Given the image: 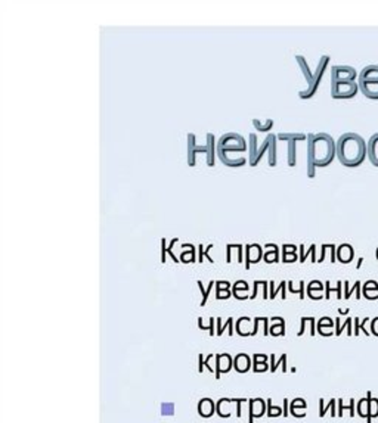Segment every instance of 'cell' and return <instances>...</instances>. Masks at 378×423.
I'll use <instances>...</instances> for the list:
<instances>
[{
  "label": "cell",
  "instance_id": "cell-43",
  "mask_svg": "<svg viewBox=\"0 0 378 423\" xmlns=\"http://www.w3.org/2000/svg\"><path fill=\"white\" fill-rule=\"evenodd\" d=\"M328 248H330V245H325V243H323V245H322V252H320V258H319V262H322V261H323V257H325V251H327Z\"/></svg>",
  "mask_w": 378,
  "mask_h": 423
},
{
  "label": "cell",
  "instance_id": "cell-36",
  "mask_svg": "<svg viewBox=\"0 0 378 423\" xmlns=\"http://www.w3.org/2000/svg\"><path fill=\"white\" fill-rule=\"evenodd\" d=\"M288 252L296 254V246H294V245H284V248H282V254H288Z\"/></svg>",
  "mask_w": 378,
  "mask_h": 423
},
{
  "label": "cell",
  "instance_id": "cell-22",
  "mask_svg": "<svg viewBox=\"0 0 378 423\" xmlns=\"http://www.w3.org/2000/svg\"><path fill=\"white\" fill-rule=\"evenodd\" d=\"M253 126L259 130V131H269L274 127V120H266V123H261L260 120L254 118L253 120Z\"/></svg>",
  "mask_w": 378,
  "mask_h": 423
},
{
  "label": "cell",
  "instance_id": "cell-6",
  "mask_svg": "<svg viewBox=\"0 0 378 423\" xmlns=\"http://www.w3.org/2000/svg\"><path fill=\"white\" fill-rule=\"evenodd\" d=\"M359 73L350 65H334L331 67V83H349L358 81Z\"/></svg>",
  "mask_w": 378,
  "mask_h": 423
},
{
  "label": "cell",
  "instance_id": "cell-31",
  "mask_svg": "<svg viewBox=\"0 0 378 423\" xmlns=\"http://www.w3.org/2000/svg\"><path fill=\"white\" fill-rule=\"evenodd\" d=\"M229 286H231V283L229 282H226V280H218L216 282V292H220V291H226V289H229Z\"/></svg>",
  "mask_w": 378,
  "mask_h": 423
},
{
  "label": "cell",
  "instance_id": "cell-25",
  "mask_svg": "<svg viewBox=\"0 0 378 423\" xmlns=\"http://www.w3.org/2000/svg\"><path fill=\"white\" fill-rule=\"evenodd\" d=\"M285 286H287V282H281L279 286H275V282H269V288H271V294H269V298L274 299L279 291H284L285 289Z\"/></svg>",
  "mask_w": 378,
  "mask_h": 423
},
{
  "label": "cell",
  "instance_id": "cell-8",
  "mask_svg": "<svg viewBox=\"0 0 378 423\" xmlns=\"http://www.w3.org/2000/svg\"><path fill=\"white\" fill-rule=\"evenodd\" d=\"M210 152V146L208 143L205 146H198L195 142V134L194 133H188V166L194 167L195 166V156L197 153H205L208 155Z\"/></svg>",
  "mask_w": 378,
  "mask_h": 423
},
{
  "label": "cell",
  "instance_id": "cell-47",
  "mask_svg": "<svg viewBox=\"0 0 378 423\" xmlns=\"http://www.w3.org/2000/svg\"><path fill=\"white\" fill-rule=\"evenodd\" d=\"M264 248H269V249H278V246L275 243H266Z\"/></svg>",
  "mask_w": 378,
  "mask_h": 423
},
{
  "label": "cell",
  "instance_id": "cell-12",
  "mask_svg": "<svg viewBox=\"0 0 378 423\" xmlns=\"http://www.w3.org/2000/svg\"><path fill=\"white\" fill-rule=\"evenodd\" d=\"M278 136H275L274 133H269L267 136H266V139H264V142H263V145L259 147V150H257V155H256V160H254V163L251 164V167H256L257 164H259V161L261 160V156L264 155V152L267 150V153H269V149H271V145H272V142L277 139Z\"/></svg>",
  "mask_w": 378,
  "mask_h": 423
},
{
  "label": "cell",
  "instance_id": "cell-40",
  "mask_svg": "<svg viewBox=\"0 0 378 423\" xmlns=\"http://www.w3.org/2000/svg\"><path fill=\"white\" fill-rule=\"evenodd\" d=\"M244 401H247V400L239 398V400L237 401V416H238V417H241V404H242Z\"/></svg>",
  "mask_w": 378,
  "mask_h": 423
},
{
  "label": "cell",
  "instance_id": "cell-38",
  "mask_svg": "<svg viewBox=\"0 0 378 423\" xmlns=\"http://www.w3.org/2000/svg\"><path fill=\"white\" fill-rule=\"evenodd\" d=\"M232 248H235L234 243L226 245V262H231V251H232Z\"/></svg>",
  "mask_w": 378,
  "mask_h": 423
},
{
  "label": "cell",
  "instance_id": "cell-3",
  "mask_svg": "<svg viewBox=\"0 0 378 423\" xmlns=\"http://www.w3.org/2000/svg\"><path fill=\"white\" fill-rule=\"evenodd\" d=\"M296 61H297V64H298V67H300V70H301V73H303V75H304V80H306V83H307V89L298 92V96H300L301 99H310V97H313L315 93L318 92L319 84H320V81H322V78H323V74H325V70H327L328 65H330L331 58H330L328 55H322L320 59H319V62H318V67H316L315 71L310 70V67H309V64H307V61H306L304 56H301V55H296Z\"/></svg>",
  "mask_w": 378,
  "mask_h": 423
},
{
  "label": "cell",
  "instance_id": "cell-5",
  "mask_svg": "<svg viewBox=\"0 0 378 423\" xmlns=\"http://www.w3.org/2000/svg\"><path fill=\"white\" fill-rule=\"evenodd\" d=\"M360 93L372 100H378V65H366L360 70L358 78Z\"/></svg>",
  "mask_w": 378,
  "mask_h": 423
},
{
  "label": "cell",
  "instance_id": "cell-41",
  "mask_svg": "<svg viewBox=\"0 0 378 423\" xmlns=\"http://www.w3.org/2000/svg\"><path fill=\"white\" fill-rule=\"evenodd\" d=\"M205 329H208V331H210V336H213V335H214V320H213V317H210V325H208Z\"/></svg>",
  "mask_w": 378,
  "mask_h": 423
},
{
  "label": "cell",
  "instance_id": "cell-28",
  "mask_svg": "<svg viewBox=\"0 0 378 423\" xmlns=\"http://www.w3.org/2000/svg\"><path fill=\"white\" fill-rule=\"evenodd\" d=\"M264 261L266 262H278V249H272V252H267L264 254Z\"/></svg>",
  "mask_w": 378,
  "mask_h": 423
},
{
  "label": "cell",
  "instance_id": "cell-46",
  "mask_svg": "<svg viewBox=\"0 0 378 423\" xmlns=\"http://www.w3.org/2000/svg\"><path fill=\"white\" fill-rule=\"evenodd\" d=\"M284 416H288V400H284Z\"/></svg>",
  "mask_w": 378,
  "mask_h": 423
},
{
  "label": "cell",
  "instance_id": "cell-11",
  "mask_svg": "<svg viewBox=\"0 0 378 423\" xmlns=\"http://www.w3.org/2000/svg\"><path fill=\"white\" fill-rule=\"evenodd\" d=\"M353 257H355V251L350 243H343L337 248V259L340 262L347 264L353 259Z\"/></svg>",
  "mask_w": 378,
  "mask_h": 423
},
{
  "label": "cell",
  "instance_id": "cell-19",
  "mask_svg": "<svg viewBox=\"0 0 378 423\" xmlns=\"http://www.w3.org/2000/svg\"><path fill=\"white\" fill-rule=\"evenodd\" d=\"M278 139L282 142H290V140H307V134L304 133H279Z\"/></svg>",
  "mask_w": 378,
  "mask_h": 423
},
{
  "label": "cell",
  "instance_id": "cell-7",
  "mask_svg": "<svg viewBox=\"0 0 378 423\" xmlns=\"http://www.w3.org/2000/svg\"><path fill=\"white\" fill-rule=\"evenodd\" d=\"M359 84L358 81L349 83H331V96L333 99H352L358 94Z\"/></svg>",
  "mask_w": 378,
  "mask_h": 423
},
{
  "label": "cell",
  "instance_id": "cell-15",
  "mask_svg": "<svg viewBox=\"0 0 378 423\" xmlns=\"http://www.w3.org/2000/svg\"><path fill=\"white\" fill-rule=\"evenodd\" d=\"M297 142L298 140H290L288 142V156H287V161H288V167H296L297 164Z\"/></svg>",
  "mask_w": 378,
  "mask_h": 423
},
{
  "label": "cell",
  "instance_id": "cell-21",
  "mask_svg": "<svg viewBox=\"0 0 378 423\" xmlns=\"http://www.w3.org/2000/svg\"><path fill=\"white\" fill-rule=\"evenodd\" d=\"M315 251H316V245H310L307 252H304V245H300V258H298L300 262H304L307 255H312V262H316L318 259L315 258Z\"/></svg>",
  "mask_w": 378,
  "mask_h": 423
},
{
  "label": "cell",
  "instance_id": "cell-24",
  "mask_svg": "<svg viewBox=\"0 0 378 423\" xmlns=\"http://www.w3.org/2000/svg\"><path fill=\"white\" fill-rule=\"evenodd\" d=\"M213 246H214V245H213V243H210V245H207V248L204 249V246H202V245H198V259H197V261H198V262H202V259H204V257H205V258H207L210 262H214V261H213V258L208 255V251H210Z\"/></svg>",
  "mask_w": 378,
  "mask_h": 423
},
{
  "label": "cell",
  "instance_id": "cell-23",
  "mask_svg": "<svg viewBox=\"0 0 378 423\" xmlns=\"http://www.w3.org/2000/svg\"><path fill=\"white\" fill-rule=\"evenodd\" d=\"M216 282H210L208 283V286L207 288H204L202 286V282L201 280H197V285L199 286V289H201V294H202V299H201V307H204L205 305V302H207V298H208V294L211 292V289H213V285H214Z\"/></svg>",
  "mask_w": 378,
  "mask_h": 423
},
{
  "label": "cell",
  "instance_id": "cell-39",
  "mask_svg": "<svg viewBox=\"0 0 378 423\" xmlns=\"http://www.w3.org/2000/svg\"><path fill=\"white\" fill-rule=\"evenodd\" d=\"M198 363H199V366H198V372L202 373V368H204V357H202V354L198 355Z\"/></svg>",
  "mask_w": 378,
  "mask_h": 423
},
{
  "label": "cell",
  "instance_id": "cell-9",
  "mask_svg": "<svg viewBox=\"0 0 378 423\" xmlns=\"http://www.w3.org/2000/svg\"><path fill=\"white\" fill-rule=\"evenodd\" d=\"M216 360H218V366H216V379L220 378V373H226L231 370V364H232V358L229 354H219L216 355Z\"/></svg>",
  "mask_w": 378,
  "mask_h": 423
},
{
  "label": "cell",
  "instance_id": "cell-1",
  "mask_svg": "<svg viewBox=\"0 0 378 423\" xmlns=\"http://www.w3.org/2000/svg\"><path fill=\"white\" fill-rule=\"evenodd\" d=\"M337 156V142L328 133L307 134V177L316 176L318 167H328Z\"/></svg>",
  "mask_w": 378,
  "mask_h": 423
},
{
  "label": "cell",
  "instance_id": "cell-2",
  "mask_svg": "<svg viewBox=\"0 0 378 423\" xmlns=\"http://www.w3.org/2000/svg\"><path fill=\"white\" fill-rule=\"evenodd\" d=\"M368 156V142L358 133H344L337 140V158L341 166L359 167Z\"/></svg>",
  "mask_w": 378,
  "mask_h": 423
},
{
  "label": "cell",
  "instance_id": "cell-20",
  "mask_svg": "<svg viewBox=\"0 0 378 423\" xmlns=\"http://www.w3.org/2000/svg\"><path fill=\"white\" fill-rule=\"evenodd\" d=\"M257 150H259V147H257V136H256L254 133H251V134H250V153H248L250 166H251V164L254 163V160H256Z\"/></svg>",
  "mask_w": 378,
  "mask_h": 423
},
{
  "label": "cell",
  "instance_id": "cell-29",
  "mask_svg": "<svg viewBox=\"0 0 378 423\" xmlns=\"http://www.w3.org/2000/svg\"><path fill=\"white\" fill-rule=\"evenodd\" d=\"M175 413V405L167 403V404H163L161 405V414L163 416H172Z\"/></svg>",
  "mask_w": 378,
  "mask_h": 423
},
{
  "label": "cell",
  "instance_id": "cell-30",
  "mask_svg": "<svg viewBox=\"0 0 378 423\" xmlns=\"http://www.w3.org/2000/svg\"><path fill=\"white\" fill-rule=\"evenodd\" d=\"M176 243H178V238H175V239H172V242H170V245H169V246H167V248H166V254H169V255H170V257H172V259H173V261H175V262H179V261H180V259H179V258H178V257H176V255H175V254H173V252H172V249H173V246H175V245H176Z\"/></svg>",
  "mask_w": 378,
  "mask_h": 423
},
{
  "label": "cell",
  "instance_id": "cell-37",
  "mask_svg": "<svg viewBox=\"0 0 378 423\" xmlns=\"http://www.w3.org/2000/svg\"><path fill=\"white\" fill-rule=\"evenodd\" d=\"M371 329H372V333L378 336V317H377V319L372 320V323H371Z\"/></svg>",
  "mask_w": 378,
  "mask_h": 423
},
{
  "label": "cell",
  "instance_id": "cell-49",
  "mask_svg": "<svg viewBox=\"0 0 378 423\" xmlns=\"http://www.w3.org/2000/svg\"><path fill=\"white\" fill-rule=\"evenodd\" d=\"M375 255H377V259H378V248H377V252H375Z\"/></svg>",
  "mask_w": 378,
  "mask_h": 423
},
{
  "label": "cell",
  "instance_id": "cell-42",
  "mask_svg": "<svg viewBox=\"0 0 378 423\" xmlns=\"http://www.w3.org/2000/svg\"><path fill=\"white\" fill-rule=\"evenodd\" d=\"M285 360H287V355L284 354V355L281 357V360H279L278 363H275L274 366H271V370H272V372H275V370H277V367H278V364H282V363H284Z\"/></svg>",
  "mask_w": 378,
  "mask_h": 423
},
{
  "label": "cell",
  "instance_id": "cell-33",
  "mask_svg": "<svg viewBox=\"0 0 378 423\" xmlns=\"http://www.w3.org/2000/svg\"><path fill=\"white\" fill-rule=\"evenodd\" d=\"M229 296H231L229 289H226V291H220V292H216V298H218V299H228Z\"/></svg>",
  "mask_w": 378,
  "mask_h": 423
},
{
  "label": "cell",
  "instance_id": "cell-48",
  "mask_svg": "<svg viewBox=\"0 0 378 423\" xmlns=\"http://www.w3.org/2000/svg\"><path fill=\"white\" fill-rule=\"evenodd\" d=\"M330 292H331V288H330V282H327V294H325V298H330Z\"/></svg>",
  "mask_w": 378,
  "mask_h": 423
},
{
  "label": "cell",
  "instance_id": "cell-44",
  "mask_svg": "<svg viewBox=\"0 0 378 423\" xmlns=\"http://www.w3.org/2000/svg\"><path fill=\"white\" fill-rule=\"evenodd\" d=\"M259 285H260V280H256V282H254V291H253V294L250 295V298H251V299H254V298H256V295H257V288H259Z\"/></svg>",
  "mask_w": 378,
  "mask_h": 423
},
{
  "label": "cell",
  "instance_id": "cell-27",
  "mask_svg": "<svg viewBox=\"0 0 378 423\" xmlns=\"http://www.w3.org/2000/svg\"><path fill=\"white\" fill-rule=\"evenodd\" d=\"M288 288H290V292L291 294H298L301 299L304 298V282H300L298 283V288H294L293 286V282H288Z\"/></svg>",
  "mask_w": 378,
  "mask_h": 423
},
{
  "label": "cell",
  "instance_id": "cell-14",
  "mask_svg": "<svg viewBox=\"0 0 378 423\" xmlns=\"http://www.w3.org/2000/svg\"><path fill=\"white\" fill-rule=\"evenodd\" d=\"M198 413L202 417H210L214 413V403L210 398H204L198 404Z\"/></svg>",
  "mask_w": 378,
  "mask_h": 423
},
{
  "label": "cell",
  "instance_id": "cell-16",
  "mask_svg": "<svg viewBox=\"0 0 378 423\" xmlns=\"http://www.w3.org/2000/svg\"><path fill=\"white\" fill-rule=\"evenodd\" d=\"M207 143L210 146V152L207 155V166L208 167H214V134L213 133H207Z\"/></svg>",
  "mask_w": 378,
  "mask_h": 423
},
{
  "label": "cell",
  "instance_id": "cell-18",
  "mask_svg": "<svg viewBox=\"0 0 378 423\" xmlns=\"http://www.w3.org/2000/svg\"><path fill=\"white\" fill-rule=\"evenodd\" d=\"M216 323H218V335H222L225 329H228V332H229L231 336L234 335V326H232L234 325V320H232V317H229L225 325H222V319H220V317H218V319H216Z\"/></svg>",
  "mask_w": 378,
  "mask_h": 423
},
{
  "label": "cell",
  "instance_id": "cell-10",
  "mask_svg": "<svg viewBox=\"0 0 378 423\" xmlns=\"http://www.w3.org/2000/svg\"><path fill=\"white\" fill-rule=\"evenodd\" d=\"M368 160L374 167H378V133L372 134L368 140Z\"/></svg>",
  "mask_w": 378,
  "mask_h": 423
},
{
  "label": "cell",
  "instance_id": "cell-45",
  "mask_svg": "<svg viewBox=\"0 0 378 423\" xmlns=\"http://www.w3.org/2000/svg\"><path fill=\"white\" fill-rule=\"evenodd\" d=\"M237 251H238V257H239L238 261H242V259H244V258H242V257H244V255H242V245H238V243H237Z\"/></svg>",
  "mask_w": 378,
  "mask_h": 423
},
{
  "label": "cell",
  "instance_id": "cell-32",
  "mask_svg": "<svg viewBox=\"0 0 378 423\" xmlns=\"http://www.w3.org/2000/svg\"><path fill=\"white\" fill-rule=\"evenodd\" d=\"M161 262H166V239H161Z\"/></svg>",
  "mask_w": 378,
  "mask_h": 423
},
{
  "label": "cell",
  "instance_id": "cell-13",
  "mask_svg": "<svg viewBox=\"0 0 378 423\" xmlns=\"http://www.w3.org/2000/svg\"><path fill=\"white\" fill-rule=\"evenodd\" d=\"M234 367L238 370V372L244 373V372H247V370L251 367V358H250L247 354L241 352V354H238V355L235 357V360H234Z\"/></svg>",
  "mask_w": 378,
  "mask_h": 423
},
{
  "label": "cell",
  "instance_id": "cell-17",
  "mask_svg": "<svg viewBox=\"0 0 378 423\" xmlns=\"http://www.w3.org/2000/svg\"><path fill=\"white\" fill-rule=\"evenodd\" d=\"M182 248L189 249V252H183L180 255V261L182 262H194V261H197V258H195V246L192 243H183Z\"/></svg>",
  "mask_w": 378,
  "mask_h": 423
},
{
  "label": "cell",
  "instance_id": "cell-35",
  "mask_svg": "<svg viewBox=\"0 0 378 423\" xmlns=\"http://www.w3.org/2000/svg\"><path fill=\"white\" fill-rule=\"evenodd\" d=\"M319 405H320V413L319 414L323 416V414H325V411H327V407H323V400H319ZM328 407H331V408L334 407V400H331V403H330Z\"/></svg>",
  "mask_w": 378,
  "mask_h": 423
},
{
  "label": "cell",
  "instance_id": "cell-34",
  "mask_svg": "<svg viewBox=\"0 0 378 423\" xmlns=\"http://www.w3.org/2000/svg\"><path fill=\"white\" fill-rule=\"evenodd\" d=\"M297 259V254H282V261L284 262H293Z\"/></svg>",
  "mask_w": 378,
  "mask_h": 423
},
{
  "label": "cell",
  "instance_id": "cell-4",
  "mask_svg": "<svg viewBox=\"0 0 378 423\" xmlns=\"http://www.w3.org/2000/svg\"><path fill=\"white\" fill-rule=\"evenodd\" d=\"M245 149H247V142L238 133H226V134H223L218 140V146H216V152H218L219 160L228 167H242V166H245V163H247L245 158L231 160V158L228 156V150L244 152Z\"/></svg>",
  "mask_w": 378,
  "mask_h": 423
},
{
  "label": "cell",
  "instance_id": "cell-26",
  "mask_svg": "<svg viewBox=\"0 0 378 423\" xmlns=\"http://www.w3.org/2000/svg\"><path fill=\"white\" fill-rule=\"evenodd\" d=\"M282 413L281 407H272V400H267V416L269 417H275Z\"/></svg>",
  "mask_w": 378,
  "mask_h": 423
}]
</instances>
